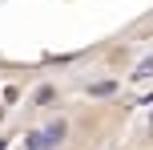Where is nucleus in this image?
<instances>
[{
    "mask_svg": "<svg viewBox=\"0 0 153 150\" xmlns=\"http://www.w3.org/2000/svg\"><path fill=\"white\" fill-rule=\"evenodd\" d=\"M40 134H45V142H48V150H56V146L65 142V134H69V126H65V122L56 118V122H48V126H40Z\"/></svg>",
    "mask_w": 153,
    "mask_h": 150,
    "instance_id": "1",
    "label": "nucleus"
},
{
    "mask_svg": "<svg viewBox=\"0 0 153 150\" xmlns=\"http://www.w3.org/2000/svg\"><path fill=\"white\" fill-rule=\"evenodd\" d=\"M149 77H153V57H145V61L133 69V77H129V81H149Z\"/></svg>",
    "mask_w": 153,
    "mask_h": 150,
    "instance_id": "3",
    "label": "nucleus"
},
{
    "mask_svg": "<svg viewBox=\"0 0 153 150\" xmlns=\"http://www.w3.org/2000/svg\"><path fill=\"white\" fill-rule=\"evenodd\" d=\"M53 97H56V89H53V85H40V89H36V106H48Z\"/></svg>",
    "mask_w": 153,
    "mask_h": 150,
    "instance_id": "5",
    "label": "nucleus"
},
{
    "mask_svg": "<svg viewBox=\"0 0 153 150\" xmlns=\"http://www.w3.org/2000/svg\"><path fill=\"white\" fill-rule=\"evenodd\" d=\"M105 150H121V146H105Z\"/></svg>",
    "mask_w": 153,
    "mask_h": 150,
    "instance_id": "7",
    "label": "nucleus"
},
{
    "mask_svg": "<svg viewBox=\"0 0 153 150\" xmlns=\"http://www.w3.org/2000/svg\"><path fill=\"white\" fill-rule=\"evenodd\" d=\"M0 122H4V106H0Z\"/></svg>",
    "mask_w": 153,
    "mask_h": 150,
    "instance_id": "6",
    "label": "nucleus"
},
{
    "mask_svg": "<svg viewBox=\"0 0 153 150\" xmlns=\"http://www.w3.org/2000/svg\"><path fill=\"white\" fill-rule=\"evenodd\" d=\"M24 150H48V142H45V134H40V130H32V134L24 138Z\"/></svg>",
    "mask_w": 153,
    "mask_h": 150,
    "instance_id": "4",
    "label": "nucleus"
},
{
    "mask_svg": "<svg viewBox=\"0 0 153 150\" xmlns=\"http://www.w3.org/2000/svg\"><path fill=\"white\" fill-rule=\"evenodd\" d=\"M109 93H117V81L109 77V81H93L89 85V97H109Z\"/></svg>",
    "mask_w": 153,
    "mask_h": 150,
    "instance_id": "2",
    "label": "nucleus"
}]
</instances>
